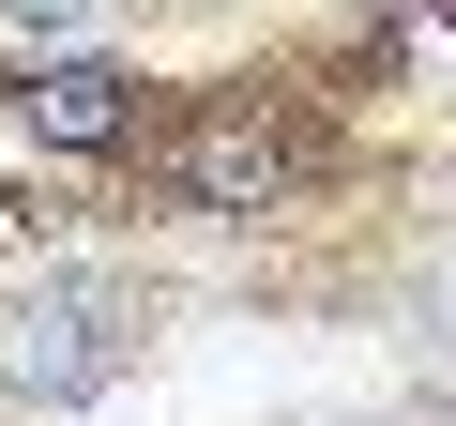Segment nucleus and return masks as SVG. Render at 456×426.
Segmentation results:
<instances>
[{
	"label": "nucleus",
	"mask_w": 456,
	"mask_h": 426,
	"mask_svg": "<svg viewBox=\"0 0 456 426\" xmlns=\"http://www.w3.org/2000/svg\"><path fill=\"white\" fill-rule=\"evenodd\" d=\"M289 183H305V122H274V107H213V122L167 137V198L183 213H274Z\"/></svg>",
	"instance_id": "nucleus-2"
},
{
	"label": "nucleus",
	"mask_w": 456,
	"mask_h": 426,
	"mask_svg": "<svg viewBox=\"0 0 456 426\" xmlns=\"http://www.w3.org/2000/svg\"><path fill=\"white\" fill-rule=\"evenodd\" d=\"M16 122H31L46 152H122V137H137V77L92 61V46H77V61H31V77H16Z\"/></svg>",
	"instance_id": "nucleus-3"
},
{
	"label": "nucleus",
	"mask_w": 456,
	"mask_h": 426,
	"mask_svg": "<svg viewBox=\"0 0 456 426\" xmlns=\"http://www.w3.org/2000/svg\"><path fill=\"white\" fill-rule=\"evenodd\" d=\"M0 16H16V31H77L92 0H0Z\"/></svg>",
	"instance_id": "nucleus-4"
},
{
	"label": "nucleus",
	"mask_w": 456,
	"mask_h": 426,
	"mask_svg": "<svg viewBox=\"0 0 456 426\" xmlns=\"http://www.w3.org/2000/svg\"><path fill=\"white\" fill-rule=\"evenodd\" d=\"M122 365H137V290L107 259H46L0 290V396L16 411H92L122 396Z\"/></svg>",
	"instance_id": "nucleus-1"
}]
</instances>
